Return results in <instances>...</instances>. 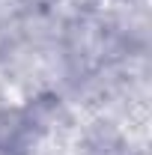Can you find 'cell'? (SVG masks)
<instances>
[]
</instances>
